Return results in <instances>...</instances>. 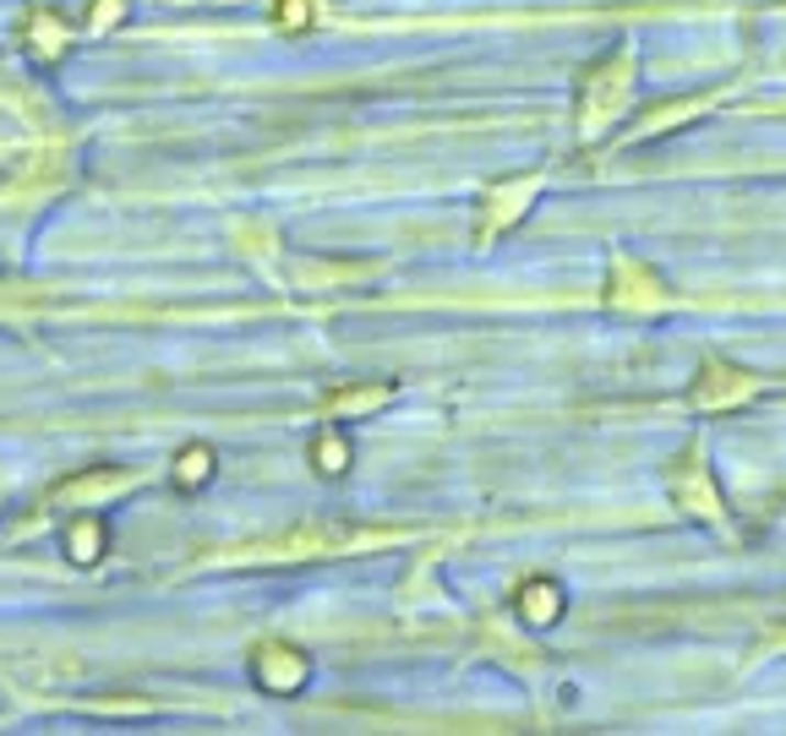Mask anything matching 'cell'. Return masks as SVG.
I'll list each match as a JSON object with an SVG mask.
<instances>
[{
  "instance_id": "1",
  "label": "cell",
  "mask_w": 786,
  "mask_h": 736,
  "mask_svg": "<svg viewBox=\"0 0 786 736\" xmlns=\"http://www.w3.org/2000/svg\"><path fill=\"white\" fill-rule=\"evenodd\" d=\"M633 82H639V71H633V49L629 44L585 77V88H579V137H585V143H596V137H601V132L629 110Z\"/></svg>"
},
{
  "instance_id": "2",
  "label": "cell",
  "mask_w": 786,
  "mask_h": 736,
  "mask_svg": "<svg viewBox=\"0 0 786 736\" xmlns=\"http://www.w3.org/2000/svg\"><path fill=\"white\" fill-rule=\"evenodd\" d=\"M541 175H513V180H497L486 197H480V219H475V246H491L497 235H508L524 213H530V202L541 197Z\"/></svg>"
},
{
  "instance_id": "3",
  "label": "cell",
  "mask_w": 786,
  "mask_h": 736,
  "mask_svg": "<svg viewBox=\"0 0 786 736\" xmlns=\"http://www.w3.org/2000/svg\"><path fill=\"white\" fill-rule=\"evenodd\" d=\"M754 393H760V382H754L749 371H738V366H727V360H710V366H699V377H694V388H688V404H694L699 415H721V410L749 404Z\"/></svg>"
},
{
  "instance_id": "4",
  "label": "cell",
  "mask_w": 786,
  "mask_h": 736,
  "mask_svg": "<svg viewBox=\"0 0 786 736\" xmlns=\"http://www.w3.org/2000/svg\"><path fill=\"white\" fill-rule=\"evenodd\" d=\"M672 502L705 524H721V491L710 480V464H705V447H688L677 464H672Z\"/></svg>"
},
{
  "instance_id": "5",
  "label": "cell",
  "mask_w": 786,
  "mask_h": 736,
  "mask_svg": "<svg viewBox=\"0 0 786 736\" xmlns=\"http://www.w3.org/2000/svg\"><path fill=\"white\" fill-rule=\"evenodd\" d=\"M77 44V27H66L60 22V11H49V5H33L27 16H22V49H27V60L33 66H60L66 60V49Z\"/></svg>"
},
{
  "instance_id": "6",
  "label": "cell",
  "mask_w": 786,
  "mask_h": 736,
  "mask_svg": "<svg viewBox=\"0 0 786 736\" xmlns=\"http://www.w3.org/2000/svg\"><path fill=\"white\" fill-rule=\"evenodd\" d=\"M252 677H257V688H268V693L290 699V693H301V688H307L312 666H307V655H301V649H290V644H257V649H252Z\"/></svg>"
},
{
  "instance_id": "7",
  "label": "cell",
  "mask_w": 786,
  "mask_h": 736,
  "mask_svg": "<svg viewBox=\"0 0 786 736\" xmlns=\"http://www.w3.org/2000/svg\"><path fill=\"white\" fill-rule=\"evenodd\" d=\"M607 305L612 311H639V316H650V311H661L666 305V290H661V279L650 274V268H639V263H618L612 268V279H607Z\"/></svg>"
},
{
  "instance_id": "8",
  "label": "cell",
  "mask_w": 786,
  "mask_h": 736,
  "mask_svg": "<svg viewBox=\"0 0 786 736\" xmlns=\"http://www.w3.org/2000/svg\"><path fill=\"white\" fill-rule=\"evenodd\" d=\"M137 486V475H126V469H88V475H71V480H60L55 486V508H71V502H88V508H99L104 497H115V491H132Z\"/></svg>"
},
{
  "instance_id": "9",
  "label": "cell",
  "mask_w": 786,
  "mask_h": 736,
  "mask_svg": "<svg viewBox=\"0 0 786 736\" xmlns=\"http://www.w3.org/2000/svg\"><path fill=\"white\" fill-rule=\"evenodd\" d=\"M513 605H519V616H524L530 627H557L563 611H568V589L557 584V579H546V573H535V579L519 584Z\"/></svg>"
},
{
  "instance_id": "10",
  "label": "cell",
  "mask_w": 786,
  "mask_h": 736,
  "mask_svg": "<svg viewBox=\"0 0 786 736\" xmlns=\"http://www.w3.org/2000/svg\"><path fill=\"white\" fill-rule=\"evenodd\" d=\"M394 404V382H366V388H339L328 393L322 404V421H361V415H377Z\"/></svg>"
},
{
  "instance_id": "11",
  "label": "cell",
  "mask_w": 786,
  "mask_h": 736,
  "mask_svg": "<svg viewBox=\"0 0 786 736\" xmlns=\"http://www.w3.org/2000/svg\"><path fill=\"white\" fill-rule=\"evenodd\" d=\"M104 546H110V524H104L99 513L71 518L66 535H60V551H66V562H77V568H93V562L104 557Z\"/></svg>"
},
{
  "instance_id": "12",
  "label": "cell",
  "mask_w": 786,
  "mask_h": 736,
  "mask_svg": "<svg viewBox=\"0 0 786 736\" xmlns=\"http://www.w3.org/2000/svg\"><path fill=\"white\" fill-rule=\"evenodd\" d=\"M213 475H219V453H213L208 442H186V447L175 453V469H169L175 491H202Z\"/></svg>"
},
{
  "instance_id": "13",
  "label": "cell",
  "mask_w": 786,
  "mask_h": 736,
  "mask_svg": "<svg viewBox=\"0 0 786 736\" xmlns=\"http://www.w3.org/2000/svg\"><path fill=\"white\" fill-rule=\"evenodd\" d=\"M716 99H677V104H661L650 121H639L623 143H644V137H666V132H677V126H688L694 115H705Z\"/></svg>"
},
{
  "instance_id": "14",
  "label": "cell",
  "mask_w": 786,
  "mask_h": 736,
  "mask_svg": "<svg viewBox=\"0 0 786 736\" xmlns=\"http://www.w3.org/2000/svg\"><path fill=\"white\" fill-rule=\"evenodd\" d=\"M312 464L322 480H339V475H350V437L333 426V421H322V432L312 442Z\"/></svg>"
},
{
  "instance_id": "15",
  "label": "cell",
  "mask_w": 786,
  "mask_h": 736,
  "mask_svg": "<svg viewBox=\"0 0 786 736\" xmlns=\"http://www.w3.org/2000/svg\"><path fill=\"white\" fill-rule=\"evenodd\" d=\"M126 16H132V0H88V38L115 33Z\"/></svg>"
},
{
  "instance_id": "16",
  "label": "cell",
  "mask_w": 786,
  "mask_h": 736,
  "mask_svg": "<svg viewBox=\"0 0 786 736\" xmlns=\"http://www.w3.org/2000/svg\"><path fill=\"white\" fill-rule=\"evenodd\" d=\"M312 16H317L312 0H279V5H274V22H279L285 33H307V27H312Z\"/></svg>"
},
{
  "instance_id": "17",
  "label": "cell",
  "mask_w": 786,
  "mask_h": 736,
  "mask_svg": "<svg viewBox=\"0 0 786 736\" xmlns=\"http://www.w3.org/2000/svg\"><path fill=\"white\" fill-rule=\"evenodd\" d=\"M771 649H786V627L776 633V638H771ZM771 649H765V655H771Z\"/></svg>"
}]
</instances>
